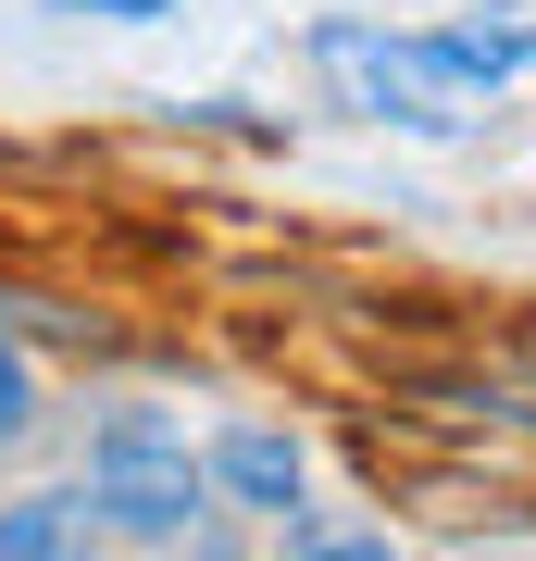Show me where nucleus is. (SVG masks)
<instances>
[{
  "instance_id": "nucleus-1",
  "label": "nucleus",
  "mask_w": 536,
  "mask_h": 561,
  "mask_svg": "<svg viewBox=\"0 0 536 561\" xmlns=\"http://www.w3.org/2000/svg\"><path fill=\"white\" fill-rule=\"evenodd\" d=\"M88 524L100 537H125V549H187V537H213V474L175 449H88Z\"/></svg>"
},
{
  "instance_id": "nucleus-2",
  "label": "nucleus",
  "mask_w": 536,
  "mask_h": 561,
  "mask_svg": "<svg viewBox=\"0 0 536 561\" xmlns=\"http://www.w3.org/2000/svg\"><path fill=\"white\" fill-rule=\"evenodd\" d=\"M312 62L350 88L362 125H399V138H449L461 125V101H437V88L399 62V38H375V25H312Z\"/></svg>"
},
{
  "instance_id": "nucleus-3",
  "label": "nucleus",
  "mask_w": 536,
  "mask_h": 561,
  "mask_svg": "<svg viewBox=\"0 0 536 561\" xmlns=\"http://www.w3.org/2000/svg\"><path fill=\"white\" fill-rule=\"evenodd\" d=\"M199 474H213L238 512H275V524H287V512H312V461H299V437H275V424H225Z\"/></svg>"
},
{
  "instance_id": "nucleus-4",
  "label": "nucleus",
  "mask_w": 536,
  "mask_h": 561,
  "mask_svg": "<svg viewBox=\"0 0 536 561\" xmlns=\"http://www.w3.org/2000/svg\"><path fill=\"white\" fill-rule=\"evenodd\" d=\"M399 62H412L437 101H461V88H512L536 62V38L524 25H424V38H399Z\"/></svg>"
},
{
  "instance_id": "nucleus-5",
  "label": "nucleus",
  "mask_w": 536,
  "mask_h": 561,
  "mask_svg": "<svg viewBox=\"0 0 536 561\" xmlns=\"http://www.w3.org/2000/svg\"><path fill=\"white\" fill-rule=\"evenodd\" d=\"M50 549H88V500H13L0 512V561H50Z\"/></svg>"
},
{
  "instance_id": "nucleus-6",
  "label": "nucleus",
  "mask_w": 536,
  "mask_h": 561,
  "mask_svg": "<svg viewBox=\"0 0 536 561\" xmlns=\"http://www.w3.org/2000/svg\"><path fill=\"white\" fill-rule=\"evenodd\" d=\"M38 437V362H25V337L0 324V449H25Z\"/></svg>"
},
{
  "instance_id": "nucleus-7",
  "label": "nucleus",
  "mask_w": 536,
  "mask_h": 561,
  "mask_svg": "<svg viewBox=\"0 0 536 561\" xmlns=\"http://www.w3.org/2000/svg\"><path fill=\"white\" fill-rule=\"evenodd\" d=\"M62 13H100V25H162L175 0H62Z\"/></svg>"
}]
</instances>
